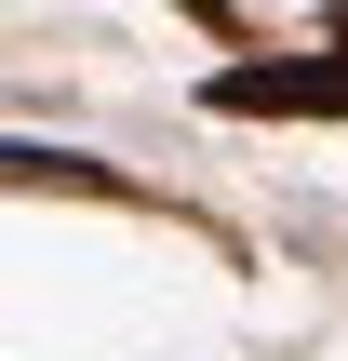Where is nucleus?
<instances>
[{
    "label": "nucleus",
    "mask_w": 348,
    "mask_h": 361,
    "mask_svg": "<svg viewBox=\"0 0 348 361\" xmlns=\"http://www.w3.org/2000/svg\"><path fill=\"white\" fill-rule=\"evenodd\" d=\"M215 107L228 121H348V54H255V67H215Z\"/></svg>",
    "instance_id": "1"
},
{
    "label": "nucleus",
    "mask_w": 348,
    "mask_h": 361,
    "mask_svg": "<svg viewBox=\"0 0 348 361\" xmlns=\"http://www.w3.org/2000/svg\"><path fill=\"white\" fill-rule=\"evenodd\" d=\"M0 188H121L94 147H0Z\"/></svg>",
    "instance_id": "2"
},
{
    "label": "nucleus",
    "mask_w": 348,
    "mask_h": 361,
    "mask_svg": "<svg viewBox=\"0 0 348 361\" xmlns=\"http://www.w3.org/2000/svg\"><path fill=\"white\" fill-rule=\"evenodd\" d=\"M335 54H348V13H335Z\"/></svg>",
    "instance_id": "3"
}]
</instances>
